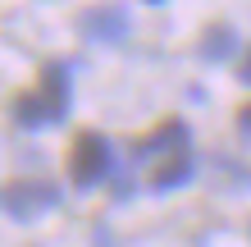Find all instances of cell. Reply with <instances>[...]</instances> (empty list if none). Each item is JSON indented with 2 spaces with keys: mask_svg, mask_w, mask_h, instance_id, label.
Instances as JSON below:
<instances>
[{
  "mask_svg": "<svg viewBox=\"0 0 251 247\" xmlns=\"http://www.w3.org/2000/svg\"><path fill=\"white\" fill-rule=\"evenodd\" d=\"M78 27L92 41H124L128 37V14L114 9V5H100V9H87L82 19H78Z\"/></svg>",
  "mask_w": 251,
  "mask_h": 247,
  "instance_id": "5b68a950",
  "label": "cell"
},
{
  "mask_svg": "<svg viewBox=\"0 0 251 247\" xmlns=\"http://www.w3.org/2000/svg\"><path fill=\"white\" fill-rule=\"evenodd\" d=\"M60 201V188L46 183V179H19L0 192V206H5L14 220H37L41 211H50Z\"/></svg>",
  "mask_w": 251,
  "mask_h": 247,
  "instance_id": "277c9868",
  "label": "cell"
},
{
  "mask_svg": "<svg viewBox=\"0 0 251 247\" xmlns=\"http://www.w3.org/2000/svg\"><path fill=\"white\" fill-rule=\"evenodd\" d=\"M137 165L146 174V183L155 192H169V188L187 183L192 174V137L183 119H165L151 137L137 142Z\"/></svg>",
  "mask_w": 251,
  "mask_h": 247,
  "instance_id": "6da1fadb",
  "label": "cell"
},
{
  "mask_svg": "<svg viewBox=\"0 0 251 247\" xmlns=\"http://www.w3.org/2000/svg\"><path fill=\"white\" fill-rule=\"evenodd\" d=\"M110 165H114V151H110L105 133L82 128V133L73 137V147H69V179L78 188H92V183H100L110 174Z\"/></svg>",
  "mask_w": 251,
  "mask_h": 247,
  "instance_id": "3957f363",
  "label": "cell"
},
{
  "mask_svg": "<svg viewBox=\"0 0 251 247\" xmlns=\"http://www.w3.org/2000/svg\"><path fill=\"white\" fill-rule=\"evenodd\" d=\"M238 133H242V137L251 142V101H247V106L238 110Z\"/></svg>",
  "mask_w": 251,
  "mask_h": 247,
  "instance_id": "52a82bcc",
  "label": "cell"
},
{
  "mask_svg": "<svg viewBox=\"0 0 251 247\" xmlns=\"http://www.w3.org/2000/svg\"><path fill=\"white\" fill-rule=\"evenodd\" d=\"M151 5H160V0H151Z\"/></svg>",
  "mask_w": 251,
  "mask_h": 247,
  "instance_id": "9c48e42d",
  "label": "cell"
},
{
  "mask_svg": "<svg viewBox=\"0 0 251 247\" xmlns=\"http://www.w3.org/2000/svg\"><path fill=\"white\" fill-rule=\"evenodd\" d=\"M69 114V69L64 64H46L37 74V87L14 96V119L23 128H46L60 124Z\"/></svg>",
  "mask_w": 251,
  "mask_h": 247,
  "instance_id": "7a4b0ae2",
  "label": "cell"
},
{
  "mask_svg": "<svg viewBox=\"0 0 251 247\" xmlns=\"http://www.w3.org/2000/svg\"><path fill=\"white\" fill-rule=\"evenodd\" d=\"M233 46H238V37H233L228 23H210L201 32V60H228Z\"/></svg>",
  "mask_w": 251,
  "mask_h": 247,
  "instance_id": "8992f818",
  "label": "cell"
},
{
  "mask_svg": "<svg viewBox=\"0 0 251 247\" xmlns=\"http://www.w3.org/2000/svg\"><path fill=\"white\" fill-rule=\"evenodd\" d=\"M238 78H242V82H247V87H251V51H247V55H242V64H238Z\"/></svg>",
  "mask_w": 251,
  "mask_h": 247,
  "instance_id": "ba28073f",
  "label": "cell"
}]
</instances>
